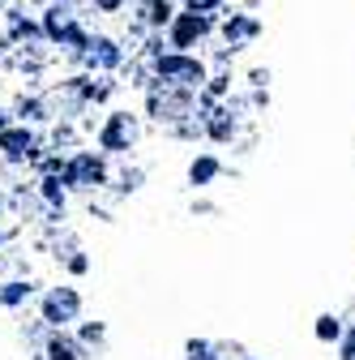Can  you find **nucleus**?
<instances>
[{
    "label": "nucleus",
    "instance_id": "obj_1",
    "mask_svg": "<svg viewBox=\"0 0 355 360\" xmlns=\"http://www.w3.org/2000/svg\"><path fill=\"white\" fill-rule=\"evenodd\" d=\"M317 335H321V339H330V335H338V326H334V322H330V318H326V322H321V326H317Z\"/></svg>",
    "mask_w": 355,
    "mask_h": 360
},
{
    "label": "nucleus",
    "instance_id": "obj_2",
    "mask_svg": "<svg viewBox=\"0 0 355 360\" xmlns=\"http://www.w3.org/2000/svg\"><path fill=\"white\" fill-rule=\"evenodd\" d=\"M347 356H351V360H355V335H351V343H347Z\"/></svg>",
    "mask_w": 355,
    "mask_h": 360
}]
</instances>
